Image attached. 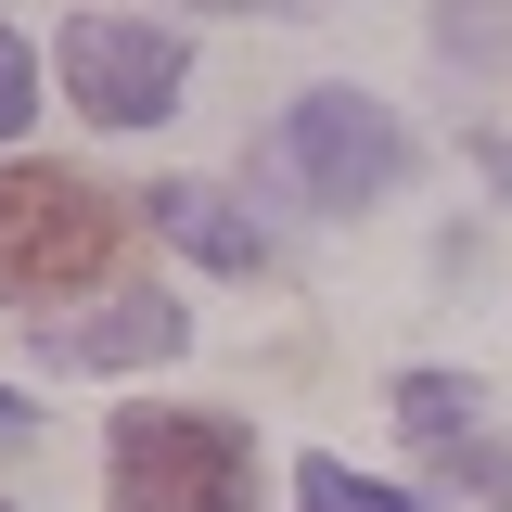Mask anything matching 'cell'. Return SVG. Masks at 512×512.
Segmentation results:
<instances>
[{"label":"cell","mask_w":512,"mask_h":512,"mask_svg":"<svg viewBox=\"0 0 512 512\" xmlns=\"http://www.w3.org/2000/svg\"><path fill=\"white\" fill-rule=\"evenodd\" d=\"M128 256V205L90 180H64V167H13L0 180V295H26V308H64L77 282H103Z\"/></svg>","instance_id":"obj_1"},{"label":"cell","mask_w":512,"mask_h":512,"mask_svg":"<svg viewBox=\"0 0 512 512\" xmlns=\"http://www.w3.org/2000/svg\"><path fill=\"white\" fill-rule=\"evenodd\" d=\"M116 512H256V436L231 410H116Z\"/></svg>","instance_id":"obj_2"},{"label":"cell","mask_w":512,"mask_h":512,"mask_svg":"<svg viewBox=\"0 0 512 512\" xmlns=\"http://www.w3.org/2000/svg\"><path fill=\"white\" fill-rule=\"evenodd\" d=\"M269 154H282V180L308 192V205H384V192L410 180V128L384 116V103H359V90H308Z\"/></svg>","instance_id":"obj_3"},{"label":"cell","mask_w":512,"mask_h":512,"mask_svg":"<svg viewBox=\"0 0 512 512\" xmlns=\"http://www.w3.org/2000/svg\"><path fill=\"white\" fill-rule=\"evenodd\" d=\"M192 52L154 26V13H64V90H77V116L103 128H154L180 103Z\"/></svg>","instance_id":"obj_4"},{"label":"cell","mask_w":512,"mask_h":512,"mask_svg":"<svg viewBox=\"0 0 512 512\" xmlns=\"http://www.w3.org/2000/svg\"><path fill=\"white\" fill-rule=\"evenodd\" d=\"M154 231H180L192 256H205V269H269V244H256V218H231V205H218V192H154Z\"/></svg>","instance_id":"obj_5"},{"label":"cell","mask_w":512,"mask_h":512,"mask_svg":"<svg viewBox=\"0 0 512 512\" xmlns=\"http://www.w3.org/2000/svg\"><path fill=\"white\" fill-rule=\"evenodd\" d=\"M397 423H410V436H423V448L448 461V448L474 436V384H448V372H410V384H397Z\"/></svg>","instance_id":"obj_6"},{"label":"cell","mask_w":512,"mask_h":512,"mask_svg":"<svg viewBox=\"0 0 512 512\" xmlns=\"http://www.w3.org/2000/svg\"><path fill=\"white\" fill-rule=\"evenodd\" d=\"M167 346H180V308H167V295H141L128 320H90V333H77V359H167Z\"/></svg>","instance_id":"obj_7"},{"label":"cell","mask_w":512,"mask_h":512,"mask_svg":"<svg viewBox=\"0 0 512 512\" xmlns=\"http://www.w3.org/2000/svg\"><path fill=\"white\" fill-rule=\"evenodd\" d=\"M295 512H410V500L372 487L359 461H295Z\"/></svg>","instance_id":"obj_8"},{"label":"cell","mask_w":512,"mask_h":512,"mask_svg":"<svg viewBox=\"0 0 512 512\" xmlns=\"http://www.w3.org/2000/svg\"><path fill=\"white\" fill-rule=\"evenodd\" d=\"M26 116H39V52H26V39L0 26V141H13Z\"/></svg>","instance_id":"obj_9"},{"label":"cell","mask_w":512,"mask_h":512,"mask_svg":"<svg viewBox=\"0 0 512 512\" xmlns=\"http://www.w3.org/2000/svg\"><path fill=\"white\" fill-rule=\"evenodd\" d=\"M448 52H512V0H448Z\"/></svg>","instance_id":"obj_10"},{"label":"cell","mask_w":512,"mask_h":512,"mask_svg":"<svg viewBox=\"0 0 512 512\" xmlns=\"http://www.w3.org/2000/svg\"><path fill=\"white\" fill-rule=\"evenodd\" d=\"M218 13H320V0H218Z\"/></svg>","instance_id":"obj_11"},{"label":"cell","mask_w":512,"mask_h":512,"mask_svg":"<svg viewBox=\"0 0 512 512\" xmlns=\"http://www.w3.org/2000/svg\"><path fill=\"white\" fill-rule=\"evenodd\" d=\"M0 436H26V410H13V384H0Z\"/></svg>","instance_id":"obj_12"},{"label":"cell","mask_w":512,"mask_h":512,"mask_svg":"<svg viewBox=\"0 0 512 512\" xmlns=\"http://www.w3.org/2000/svg\"><path fill=\"white\" fill-rule=\"evenodd\" d=\"M0 512H13V500H0Z\"/></svg>","instance_id":"obj_13"}]
</instances>
